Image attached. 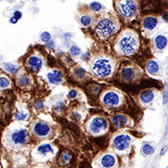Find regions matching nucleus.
<instances>
[{"instance_id": "17", "label": "nucleus", "mask_w": 168, "mask_h": 168, "mask_svg": "<svg viewBox=\"0 0 168 168\" xmlns=\"http://www.w3.org/2000/svg\"><path fill=\"white\" fill-rule=\"evenodd\" d=\"M154 98V93L151 90H146V91H143L140 93V99L144 103H149L151 102Z\"/></svg>"}, {"instance_id": "35", "label": "nucleus", "mask_w": 168, "mask_h": 168, "mask_svg": "<svg viewBox=\"0 0 168 168\" xmlns=\"http://www.w3.org/2000/svg\"><path fill=\"white\" fill-rule=\"evenodd\" d=\"M163 19L165 21V22H168V12H165L163 16Z\"/></svg>"}, {"instance_id": "27", "label": "nucleus", "mask_w": 168, "mask_h": 168, "mask_svg": "<svg viewBox=\"0 0 168 168\" xmlns=\"http://www.w3.org/2000/svg\"><path fill=\"white\" fill-rule=\"evenodd\" d=\"M70 52L72 55H79L80 52V50L77 46H72L70 48Z\"/></svg>"}, {"instance_id": "15", "label": "nucleus", "mask_w": 168, "mask_h": 168, "mask_svg": "<svg viewBox=\"0 0 168 168\" xmlns=\"http://www.w3.org/2000/svg\"><path fill=\"white\" fill-rule=\"evenodd\" d=\"M158 25V21L155 17H147L143 21V26L148 30H153Z\"/></svg>"}, {"instance_id": "21", "label": "nucleus", "mask_w": 168, "mask_h": 168, "mask_svg": "<svg viewBox=\"0 0 168 168\" xmlns=\"http://www.w3.org/2000/svg\"><path fill=\"white\" fill-rule=\"evenodd\" d=\"M142 151H143L144 154L149 155V154H152V153L154 152V148H153L151 145H148V144H146V145L143 146Z\"/></svg>"}, {"instance_id": "33", "label": "nucleus", "mask_w": 168, "mask_h": 168, "mask_svg": "<svg viewBox=\"0 0 168 168\" xmlns=\"http://www.w3.org/2000/svg\"><path fill=\"white\" fill-rule=\"evenodd\" d=\"M76 95H77V92L74 91V90H72V91H70L68 93V97H70V98H74Z\"/></svg>"}, {"instance_id": "12", "label": "nucleus", "mask_w": 168, "mask_h": 168, "mask_svg": "<svg viewBox=\"0 0 168 168\" xmlns=\"http://www.w3.org/2000/svg\"><path fill=\"white\" fill-rule=\"evenodd\" d=\"M112 122L114 123V125L118 128H122L123 126H125L129 122V119L127 117H125L124 115H122V114H118V115L114 116L112 119Z\"/></svg>"}, {"instance_id": "28", "label": "nucleus", "mask_w": 168, "mask_h": 168, "mask_svg": "<svg viewBox=\"0 0 168 168\" xmlns=\"http://www.w3.org/2000/svg\"><path fill=\"white\" fill-rule=\"evenodd\" d=\"M101 8H102V6L97 2H93V3L91 4V9L93 11H99L101 9Z\"/></svg>"}, {"instance_id": "36", "label": "nucleus", "mask_w": 168, "mask_h": 168, "mask_svg": "<svg viewBox=\"0 0 168 168\" xmlns=\"http://www.w3.org/2000/svg\"><path fill=\"white\" fill-rule=\"evenodd\" d=\"M167 151V148L166 147H164L163 149H161V155H164V153H165V151Z\"/></svg>"}, {"instance_id": "13", "label": "nucleus", "mask_w": 168, "mask_h": 168, "mask_svg": "<svg viewBox=\"0 0 168 168\" xmlns=\"http://www.w3.org/2000/svg\"><path fill=\"white\" fill-rule=\"evenodd\" d=\"M72 159V154L70 151H64L60 153L59 158H58V161L60 165H67Z\"/></svg>"}, {"instance_id": "32", "label": "nucleus", "mask_w": 168, "mask_h": 168, "mask_svg": "<svg viewBox=\"0 0 168 168\" xmlns=\"http://www.w3.org/2000/svg\"><path fill=\"white\" fill-rule=\"evenodd\" d=\"M35 109H42V106H43V103H42V101L38 100V101H37V102H35Z\"/></svg>"}, {"instance_id": "38", "label": "nucleus", "mask_w": 168, "mask_h": 168, "mask_svg": "<svg viewBox=\"0 0 168 168\" xmlns=\"http://www.w3.org/2000/svg\"><path fill=\"white\" fill-rule=\"evenodd\" d=\"M167 168H168V167H167Z\"/></svg>"}, {"instance_id": "25", "label": "nucleus", "mask_w": 168, "mask_h": 168, "mask_svg": "<svg viewBox=\"0 0 168 168\" xmlns=\"http://www.w3.org/2000/svg\"><path fill=\"white\" fill-rule=\"evenodd\" d=\"M40 38H41L42 41L47 42V43H48V42L51 40V35H50L49 32H43L40 35Z\"/></svg>"}, {"instance_id": "20", "label": "nucleus", "mask_w": 168, "mask_h": 168, "mask_svg": "<svg viewBox=\"0 0 168 168\" xmlns=\"http://www.w3.org/2000/svg\"><path fill=\"white\" fill-rule=\"evenodd\" d=\"M38 151L40 153V154H47V153H50V152H52V148L51 145L49 144H44V145H41L38 148Z\"/></svg>"}, {"instance_id": "11", "label": "nucleus", "mask_w": 168, "mask_h": 168, "mask_svg": "<svg viewBox=\"0 0 168 168\" xmlns=\"http://www.w3.org/2000/svg\"><path fill=\"white\" fill-rule=\"evenodd\" d=\"M48 80L51 84H59L63 80V74L60 72L59 70H54L50 72L49 74L47 75Z\"/></svg>"}, {"instance_id": "24", "label": "nucleus", "mask_w": 168, "mask_h": 168, "mask_svg": "<svg viewBox=\"0 0 168 168\" xmlns=\"http://www.w3.org/2000/svg\"><path fill=\"white\" fill-rule=\"evenodd\" d=\"M91 22H92V19H91V18H90L89 16H82L81 19H80L81 25H84V26L89 25L90 23H91Z\"/></svg>"}, {"instance_id": "6", "label": "nucleus", "mask_w": 168, "mask_h": 168, "mask_svg": "<svg viewBox=\"0 0 168 168\" xmlns=\"http://www.w3.org/2000/svg\"><path fill=\"white\" fill-rule=\"evenodd\" d=\"M131 142V137L127 135H119L116 136V138L114 139V147H115L118 151H124L126 149Z\"/></svg>"}, {"instance_id": "16", "label": "nucleus", "mask_w": 168, "mask_h": 168, "mask_svg": "<svg viewBox=\"0 0 168 168\" xmlns=\"http://www.w3.org/2000/svg\"><path fill=\"white\" fill-rule=\"evenodd\" d=\"M115 158H114V156L110 155V154H106L105 155L103 158L101 160V164L104 167L106 168H109V167H112L114 164H115Z\"/></svg>"}, {"instance_id": "30", "label": "nucleus", "mask_w": 168, "mask_h": 168, "mask_svg": "<svg viewBox=\"0 0 168 168\" xmlns=\"http://www.w3.org/2000/svg\"><path fill=\"white\" fill-rule=\"evenodd\" d=\"M75 73L79 77H82L84 76V74H85V72H84L83 69H81V68H77V70L75 71Z\"/></svg>"}, {"instance_id": "5", "label": "nucleus", "mask_w": 168, "mask_h": 168, "mask_svg": "<svg viewBox=\"0 0 168 168\" xmlns=\"http://www.w3.org/2000/svg\"><path fill=\"white\" fill-rule=\"evenodd\" d=\"M107 128V122L105 119L101 117H95L92 119L90 123V129L92 130L93 133H100L101 131H104Z\"/></svg>"}, {"instance_id": "34", "label": "nucleus", "mask_w": 168, "mask_h": 168, "mask_svg": "<svg viewBox=\"0 0 168 168\" xmlns=\"http://www.w3.org/2000/svg\"><path fill=\"white\" fill-rule=\"evenodd\" d=\"M21 16H22V14H21L20 11H16L15 14H14V17L17 18V19H19V18H21Z\"/></svg>"}, {"instance_id": "23", "label": "nucleus", "mask_w": 168, "mask_h": 168, "mask_svg": "<svg viewBox=\"0 0 168 168\" xmlns=\"http://www.w3.org/2000/svg\"><path fill=\"white\" fill-rule=\"evenodd\" d=\"M4 67L7 71L10 72V73H14L15 71H17V67L12 64H4Z\"/></svg>"}, {"instance_id": "22", "label": "nucleus", "mask_w": 168, "mask_h": 168, "mask_svg": "<svg viewBox=\"0 0 168 168\" xmlns=\"http://www.w3.org/2000/svg\"><path fill=\"white\" fill-rule=\"evenodd\" d=\"M18 83H19L20 86H27L30 83V80L26 76H22L20 79L18 80Z\"/></svg>"}, {"instance_id": "18", "label": "nucleus", "mask_w": 168, "mask_h": 168, "mask_svg": "<svg viewBox=\"0 0 168 168\" xmlns=\"http://www.w3.org/2000/svg\"><path fill=\"white\" fill-rule=\"evenodd\" d=\"M146 69L149 74H156L159 71V64L157 62L151 60V61L148 62L146 65Z\"/></svg>"}, {"instance_id": "19", "label": "nucleus", "mask_w": 168, "mask_h": 168, "mask_svg": "<svg viewBox=\"0 0 168 168\" xmlns=\"http://www.w3.org/2000/svg\"><path fill=\"white\" fill-rule=\"evenodd\" d=\"M155 44H156V47H157L158 49L164 50L167 45V38L164 37V35H159L155 38Z\"/></svg>"}, {"instance_id": "10", "label": "nucleus", "mask_w": 168, "mask_h": 168, "mask_svg": "<svg viewBox=\"0 0 168 168\" xmlns=\"http://www.w3.org/2000/svg\"><path fill=\"white\" fill-rule=\"evenodd\" d=\"M28 67L34 71H38L42 67V60L38 56H31L29 57L28 61Z\"/></svg>"}, {"instance_id": "14", "label": "nucleus", "mask_w": 168, "mask_h": 168, "mask_svg": "<svg viewBox=\"0 0 168 168\" xmlns=\"http://www.w3.org/2000/svg\"><path fill=\"white\" fill-rule=\"evenodd\" d=\"M121 75L122 77V79L126 81H130L135 77V71L134 68L132 67H125L122 70Z\"/></svg>"}, {"instance_id": "29", "label": "nucleus", "mask_w": 168, "mask_h": 168, "mask_svg": "<svg viewBox=\"0 0 168 168\" xmlns=\"http://www.w3.org/2000/svg\"><path fill=\"white\" fill-rule=\"evenodd\" d=\"M26 117H27V114H25V113H18V114H16V119H19V121H22V119H25Z\"/></svg>"}, {"instance_id": "7", "label": "nucleus", "mask_w": 168, "mask_h": 168, "mask_svg": "<svg viewBox=\"0 0 168 168\" xmlns=\"http://www.w3.org/2000/svg\"><path fill=\"white\" fill-rule=\"evenodd\" d=\"M103 102H104V104L107 106L115 107L119 104L121 98H119V95L117 93L109 92V93H105L104 97H103Z\"/></svg>"}, {"instance_id": "1", "label": "nucleus", "mask_w": 168, "mask_h": 168, "mask_svg": "<svg viewBox=\"0 0 168 168\" xmlns=\"http://www.w3.org/2000/svg\"><path fill=\"white\" fill-rule=\"evenodd\" d=\"M117 48L119 52L125 55H130L135 53L138 48V39L137 37L132 34H126L119 39Z\"/></svg>"}, {"instance_id": "37", "label": "nucleus", "mask_w": 168, "mask_h": 168, "mask_svg": "<svg viewBox=\"0 0 168 168\" xmlns=\"http://www.w3.org/2000/svg\"><path fill=\"white\" fill-rule=\"evenodd\" d=\"M17 21H18L17 18H15V17H12V18H11V22L15 23V22H17Z\"/></svg>"}, {"instance_id": "3", "label": "nucleus", "mask_w": 168, "mask_h": 168, "mask_svg": "<svg viewBox=\"0 0 168 168\" xmlns=\"http://www.w3.org/2000/svg\"><path fill=\"white\" fill-rule=\"evenodd\" d=\"M96 33L102 38H109L116 32L117 27L114 22L110 19H103L101 20L96 26Z\"/></svg>"}, {"instance_id": "8", "label": "nucleus", "mask_w": 168, "mask_h": 168, "mask_svg": "<svg viewBox=\"0 0 168 168\" xmlns=\"http://www.w3.org/2000/svg\"><path fill=\"white\" fill-rule=\"evenodd\" d=\"M34 132L35 135L39 136H45L49 134L50 132V126L44 122H37L34 125Z\"/></svg>"}, {"instance_id": "9", "label": "nucleus", "mask_w": 168, "mask_h": 168, "mask_svg": "<svg viewBox=\"0 0 168 168\" xmlns=\"http://www.w3.org/2000/svg\"><path fill=\"white\" fill-rule=\"evenodd\" d=\"M11 138H12V141L15 144H23L27 138V132L25 130H20L15 132L11 136Z\"/></svg>"}, {"instance_id": "4", "label": "nucleus", "mask_w": 168, "mask_h": 168, "mask_svg": "<svg viewBox=\"0 0 168 168\" xmlns=\"http://www.w3.org/2000/svg\"><path fill=\"white\" fill-rule=\"evenodd\" d=\"M118 9L122 16L126 18H131L134 16L136 11V4L135 1H123L117 4Z\"/></svg>"}, {"instance_id": "31", "label": "nucleus", "mask_w": 168, "mask_h": 168, "mask_svg": "<svg viewBox=\"0 0 168 168\" xmlns=\"http://www.w3.org/2000/svg\"><path fill=\"white\" fill-rule=\"evenodd\" d=\"M167 101H168V86L166 85V90H165L164 93V101H163V103L166 104Z\"/></svg>"}, {"instance_id": "2", "label": "nucleus", "mask_w": 168, "mask_h": 168, "mask_svg": "<svg viewBox=\"0 0 168 168\" xmlns=\"http://www.w3.org/2000/svg\"><path fill=\"white\" fill-rule=\"evenodd\" d=\"M113 67L110 61L107 59H99L97 61H95L93 64V71L94 75L100 77H106L110 76L112 73Z\"/></svg>"}, {"instance_id": "26", "label": "nucleus", "mask_w": 168, "mask_h": 168, "mask_svg": "<svg viewBox=\"0 0 168 168\" xmlns=\"http://www.w3.org/2000/svg\"><path fill=\"white\" fill-rule=\"evenodd\" d=\"M0 84H1V88L4 89V88L9 86V81L8 79H6L5 77H1V79H0Z\"/></svg>"}]
</instances>
